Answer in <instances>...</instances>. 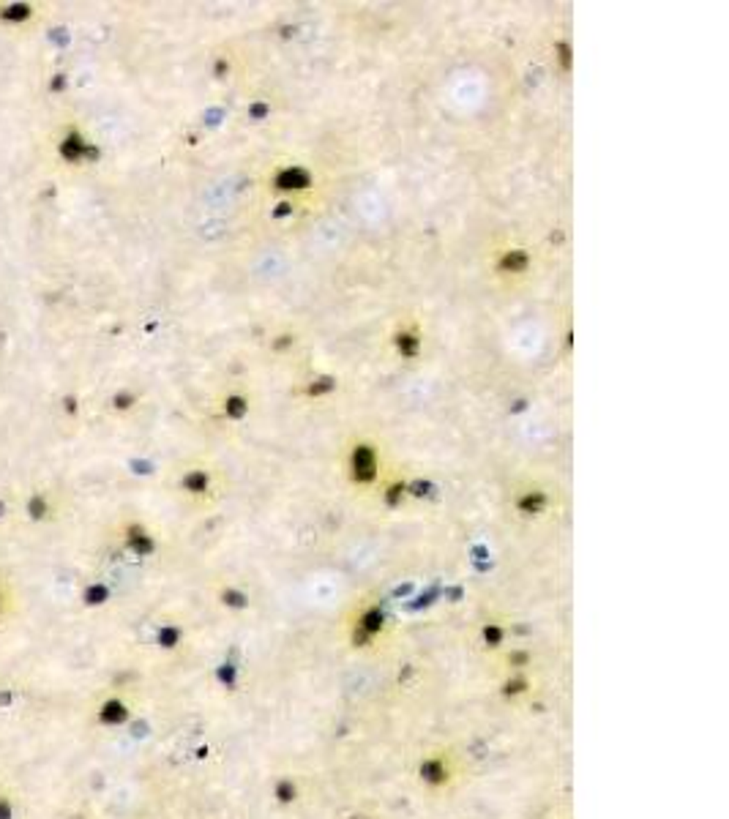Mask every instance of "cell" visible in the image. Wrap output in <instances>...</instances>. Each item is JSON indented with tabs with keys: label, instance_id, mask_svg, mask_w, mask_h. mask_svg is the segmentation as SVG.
Returning a JSON list of instances; mask_svg holds the SVG:
<instances>
[{
	"label": "cell",
	"instance_id": "1",
	"mask_svg": "<svg viewBox=\"0 0 729 819\" xmlns=\"http://www.w3.org/2000/svg\"><path fill=\"white\" fill-rule=\"evenodd\" d=\"M344 481L361 495H383L391 481V461L385 446L371 434H353L342 454Z\"/></svg>",
	"mask_w": 729,
	"mask_h": 819
},
{
	"label": "cell",
	"instance_id": "2",
	"mask_svg": "<svg viewBox=\"0 0 729 819\" xmlns=\"http://www.w3.org/2000/svg\"><path fill=\"white\" fill-rule=\"evenodd\" d=\"M533 271V252L525 243L505 240L492 252V276L505 284H516L519 279H527Z\"/></svg>",
	"mask_w": 729,
	"mask_h": 819
},
{
	"label": "cell",
	"instance_id": "3",
	"mask_svg": "<svg viewBox=\"0 0 729 819\" xmlns=\"http://www.w3.org/2000/svg\"><path fill=\"white\" fill-rule=\"evenodd\" d=\"M388 344L394 350V355L402 361V364H415L421 361L423 350H426V331H423V322L418 317H399L394 322L391 333H388Z\"/></svg>",
	"mask_w": 729,
	"mask_h": 819
},
{
	"label": "cell",
	"instance_id": "4",
	"mask_svg": "<svg viewBox=\"0 0 729 819\" xmlns=\"http://www.w3.org/2000/svg\"><path fill=\"white\" fill-rule=\"evenodd\" d=\"M421 775H423V781L429 784V786H443L446 781H451L454 778V768H451V757L446 754V751H437V754H429L426 759H423V765H421Z\"/></svg>",
	"mask_w": 729,
	"mask_h": 819
},
{
	"label": "cell",
	"instance_id": "5",
	"mask_svg": "<svg viewBox=\"0 0 729 819\" xmlns=\"http://www.w3.org/2000/svg\"><path fill=\"white\" fill-rule=\"evenodd\" d=\"M222 412L229 421H243L249 412H252V394H246L243 388L240 391H232L227 399L222 402Z\"/></svg>",
	"mask_w": 729,
	"mask_h": 819
}]
</instances>
